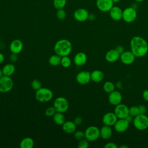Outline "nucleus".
Masks as SVG:
<instances>
[{
  "mask_svg": "<svg viewBox=\"0 0 148 148\" xmlns=\"http://www.w3.org/2000/svg\"><path fill=\"white\" fill-rule=\"evenodd\" d=\"M131 51L136 57H144L148 52V43L141 36H135L130 41Z\"/></svg>",
  "mask_w": 148,
  "mask_h": 148,
  "instance_id": "nucleus-1",
  "label": "nucleus"
},
{
  "mask_svg": "<svg viewBox=\"0 0 148 148\" xmlns=\"http://www.w3.org/2000/svg\"><path fill=\"white\" fill-rule=\"evenodd\" d=\"M72 50V43L68 39H60L56 42L54 46L55 53L61 57L69 56L71 53Z\"/></svg>",
  "mask_w": 148,
  "mask_h": 148,
  "instance_id": "nucleus-2",
  "label": "nucleus"
},
{
  "mask_svg": "<svg viewBox=\"0 0 148 148\" xmlns=\"http://www.w3.org/2000/svg\"><path fill=\"white\" fill-rule=\"evenodd\" d=\"M53 92L52 91L46 87H41L35 92L36 99L42 103L47 102L52 99Z\"/></svg>",
  "mask_w": 148,
  "mask_h": 148,
  "instance_id": "nucleus-3",
  "label": "nucleus"
},
{
  "mask_svg": "<svg viewBox=\"0 0 148 148\" xmlns=\"http://www.w3.org/2000/svg\"><path fill=\"white\" fill-rule=\"evenodd\" d=\"M133 124L139 131H143L148 128V117L145 114H139L134 117Z\"/></svg>",
  "mask_w": 148,
  "mask_h": 148,
  "instance_id": "nucleus-4",
  "label": "nucleus"
},
{
  "mask_svg": "<svg viewBox=\"0 0 148 148\" xmlns=\"http://www.w3.org/2000/svg\"><path fill=\"white\" fill-rule=\"evenodd\" d=\"M53 106L54 107L56 112L65 113L69 109L68 101L63 97H58L54 99Z\"/></svg>",
  "mask_w": 148,
  "mask_h": 148,
  "instance_id": "nucleus-5",
  "label": "nucleus"
},
{
  "mask_svg": "<svg viewBox=\"0 0 148 148\" xmlns=\"http://www.w3.org/2000/svg\"><path fill=\"white\" fill-rule=\"evenodd\" d=\"M14 86V82L10 76L3 75L0 77V92L6 93L10 91Z\"/></svg>",
  "mask_w": 148,
  "mask_h": 148,
  "instance_id": "nucleus-6",
  "label": "nucleus"
},
{
  "mask_svg": "<svg viewBox=\"0 0 148 148\" xmlns=\"http://www.w3.org/2000/svg\"><path fill=\"white\" fill-rule=\"evenodd\" d=\"M84 135L87 140L90 142L95 141L100 137V129L96 126H89L86 129Z\"/></svg>",
  "mask_w": 148,
  "mask_h": 148,
  "instance_id": "nucleus-7",
  "label": "nucleus"
},
{
  "mask_svg": "<svg viewBox=\"0 0 148 148\" xmlns=\"http://www.w3.org/2000/svg\"><path fill=\"white\" fill-rule=\"evenodd\" d=\"M137 17L136 9L133 7H127L123 10L122 19L127 23L134 22Z\"/></svg>",
  "mask_w": 148,
  "mask_h": 148,
  "instance_id": "nucleus-8",
  "label": "nucleus"
},
{
  "mask_svg": "<svg viewBox=\"0 0 148 148\" xmlns=\"http://www.w3.org/2000/svg\"><path fill=\"white\" fill-rule=\"evenodd\" d=\"M114 113L118 119H125L129 115V108L127 105L120 103L115 106Z\"/></svg>",
  "mask_w": 148,
  "mask_h": 148,
  "instance_id": "nucleus-9",
  "label": "nucleus"
},
{
  "mask_svg": "<svg viewBox=\"0 0 148 148\" xmlns=\"http://www.w3.org/2000/svg\"><path fill=\"white\" fill-rule=\"evenodd\" d=\"M114 2L112 0H97L96 6L97 8L101 12H107L114 6Z\"/></svg>",
  "mask_w": 148,
  "mask_h": 148,
  "instance_id": "nucleus-10",
  "label": "nucleus"
},
{
  "mask_svg": "<svg viewBox=\"0 0 148 148\" xmlns=\"http://www.w3.org/2000/svg\"><path fill=\"white\" fill-rule=\"evenodd\" d=\"M76 82L81 85H86L91 80V73L88 71H83L79 72L76 76Z\"/></svg>",
  "mask_w": 148,
  "mask_h": 148,
  "instance_id": "nucleus-11",
  "label": "nucleus"
},
{
  "mask_svg": "<svg viewBox=\"0 0 148 148\" xmlns=\"http://www.w3.org/2000/svg\"><path fill=\"white\" fill-rule=\"evenodd\" d=\"M88 12L84 8H79L73 13L74 18L79 22H84L88 18Z\"/></svg>",
  "mask_w": 148,
  "mask_h": 148,
  "instance_id": "nucleus-12",
  "label": "nucleus"
},
{
  "mask_svg": "<svg viewBox=\"0 0 148 148\" xmlns=\"http://www.w3.org/2000/svg\"><path fill=\"white\" fill-rule=\"evenodd\" d=\"M117 117L114 112H108L102 117V122L104 125L108 126H113L117 120Z\"/></svg>",
  "mask_w": 148,
  "mask_h": 148,
  "instance_id": "nucleus-13",
  "label": "nucleus"
},
{
  "mask_svg": "<svg viewBox=\"0 0 148 148\" xmlns=\"http://www.w3.org/2000/svg\"><path fill=\"white\" fill-rule=\"evenodd\" d=\"M135 56L131 51H124L120 54V60L125 65L132 64L135 59Z\"/></svg>",
  "mask_w": 148,
  "mask_h": 148,
  "instance_id": "nucleus-14",
  "label": "nucleus"
},
{
  "mask_svg": "<svg viewBox=\"0 0 148 148\" xmlns=\"http://www.w3.org/2000/svg\"><path fill=\"white\" fill-rule=\"evenodd\" d=\"M129 125L130 123L125 119H118L113 126L117 132H124L128 130Z\"/></svg>",
  "mask_w": 148,
  "mask_h": 148,
  "instance_id": "nucleus-15",
  "label": "nucleus"
},
{
  "mask_svg": "<svg viewBox=\"0 0 148 148\" xmlns=\"http://www.w3.org/2000/svg\"><path fill=\"white\" fill-rule=\"evenodd\" d=\"M108 101L110 104L116 106L121 103L122 101V95L119 91L114 90L113 91L109 93Z\"/></svg>",
  "mask_w": 148,
  "mask_h": 148,
  "instance_id": "nucleus-16",
  "label": "nucleus"
},
{
  "mask_svg": "<svg viewBox=\"0 0 148 148\" xmlns=\"http://www.w3.org/2000/svg\"><path fill=\"white\" fill-rule=\"evenodd\" d=\"M23 49V43L20 39H14L9 45V50L12 53L19 54Z\"/></svg>",
  "mask_w": 148,
  "mask_h": 148,
  "instance_id": "nucleus-17",
  "label": "nucleus"
},
{
  "mask_svg": "<svg viewBox=\"0 0 148 148\" xmlns=\"http://www.w3.org/2000/svg\"><path fill=\"white\" fill-rule=\"evenodd\" d=\"M109 12L110 17L114 21H119L123 18V10L117 6H113Z\"/></svg>",
  "mask_w": 148,
  "mask_h": 148,
  "instance_id": "nucleus-18",
  "label": "nucleus"
},
{
  "mask_svg": "<svg viewBox=\"0 0 148 148\" xmlns=\"http://www.w3.org/2000/svg\"><path fill=\"white\" fill-rule=\"evenodd\" d=\"M87 60V55L83 52H79L75 54L73 58L74 64L76 66H83L84 65Z\"/></svg>",
  "mask_w": 148,
  "mask_h": 148,
  "instance_id": "nucleus-19",
  "label": "nucleus"
},
{
  "mask_svg": "<svg viewBox=\"0 0 148 148\" xmlns=\"http://www.w3.org/2000/svg\"><path fill=\"white\" fill-rule=\"evenodd\" d=\"M120 54L114 49H111L109 50L106 53L105 59L108 62L113 63L117 61L120 58Z\"/></svg>",
  "mask_w": 148,
  "mask_h": 148,
  "instance_id": "nucleus-20",
  "label": "nucleus"
},
{
  "mask_svg": "<svg viewBox=\"0 0 148 148\" xmlns=\"http://www.w3.org/2000/svg\"><path fill=\"white\" fill-rule=\"evenodd\" d=\"M76 125L73 121H65V123L62 125V130L66 134L74 133L76 129Z\"/></svg>",
  "mask_w": 148,
  "mask_h": 148,
  "instance_id": "nucleus-21",
  "label": "nucleus"
},
{
  "mask_svg": "<svg viewBox=\"0 0 148 148\" xmlns=\"http://www.w3.org/2000/svg\"><path fill=\"white\" fill-rule=\"evenodd\" d=\"M112 135V130L110 126L104 125L100 129V136L104 140L109 139Z\"/></svg>",
  "mask_w": 148,
  "mask_h": 148,
  "instance_id": "nucleus-22",
  "label": "nucleus"
},
{
  "mask_svg": "<svg viewBox=\"0 0 148 148\" xmlns=\"http://www.w3.org/2000/svg\"><path fill=\"white\" fill-rule=\"evenodd\" d=\"M104 74L100 70H94L91 73V80L95 83H99L103 80Z\"/></svg>",
  "mask_w": 148,
  "mask_h": 148,
  "instance_id": "nucleus-23",
  "label": "nucleus"
},
{
  "mask_svg": "<svg viewBox=\"0 0 148 148\" xmlns=\"http://www.w3.org/2000/svg\"><path fill=\"white\" fill-rule=\"evenodd\" d=\"M2 69V72H3V75L10 77L15 72L16 67H15V66L13 64L9 63V64H5L3 66Z\"/></svg>",
  "mask_w": 148,
  "mask_h": 148,
  "instance_id": "nucleus-24",
  "label": "nucleus"
},
{
  "mask_svg": "<svg viewBox=\"0 0 148 148\" xmlns=\"http://www.w3.org/2000/svg\"><path fill=\"white\" fill-rule=\"evenodd\" d=\"M34 146V140L31 137H25L22 139L20 143L21 148H32Z\"/></svg>",
  "mask_w": 148,
  "mask_h": 148,
  "instance_id": "nucleus-25",
  "label": "nucleus"
},
{
  "mask_svg": "<svg viewBox=\"0 0 148 148\" xmlns=\"http://www.w3.org/2000/svg\"><path fill=\"white\" fill-rule=\"evenodd\" d=\"M53 121L59 125H62L65 121V118L63 113L56 112L53 116Z\"/></svg>",
  "mask_w": 148,
  "mask_h": 148,
  "instance_id": "nucleus-26",
  "label": "nucleus"
},
{
  "mask_svg": "<svg viewBox=\"0 0 148 148\" xmlns=\"http://www.w3.org/2000/svg\"><path fill=\"white\" fill-rule=\"evenodd\" d=\"M61 57L57 54L51 55L49 58V63L53 66H56L61 64Z\"/></svg>",
  "mask_w": 148,
  "mask_h": 148,
  "instance_id": "nucleus-27",
  "label": "nucleus"
},
{
  "mask_svg": "<svg viewBox=\"0 0 148 148\" xmlns=\"http://www.w3.org/2000/svg\"><path fill=\"white\" fill-rule=\"evenodd\" d=\"M103 88L104 91L106 92L109 94L114 90L115 86L113 82L108 81L104 83V84L103 86Z\"/></svg>",
  "mask_w": 148,
  "mask_h": 148,
  "instance_id": "nucleus-28",
  "label": "nucleus"
},
{
  "mask_svg": "<svg viewBox=\"0 0 148 148\" xmlns=\"http://www.w3.org/2000/svg\"><path fill=\"white\" fill-rule=\"evenodd\" d=\"M71 63H72L71 60L68 57V56L61 57V64L60 65H61V66L63 68H69L71 65Z\"/></svg>",
  "mask_w": 148,
  "mask_h": 148,
  "instance_id": "nucleus-29",
  "label": "nucleus"
},
{
  "mask_svg": "<svg viewBox=\"0 0 148 148\" xmlns=\"http://www.w3.org/2000/svg\"><path fill=\"white\" fill-rule=\"evenodd\" d=\"M66 4V0H53V5L57 9H64Z\"/></svg>",
  "mask_w": 148,
  "mask_h": 148,
  "instance_id": "nucleus-30",
  "label": "nucleus"
},
{
  "mask_svg": "<svg viewBox=\"0 0 148 148\" xmlns=\"http://www.w3.org/2000/svg\"><path fill=\"white\" fill-rule=\"evenodd\" d=\"M31 86L33 90L37 91L38 90L42 87V83L40 80H39L37 79H35L31 82Z\"/></svg>",
  "mask_w": 148,
  "mask_h": 148,
  "instance_id": "nucleus-31",
  "label": "nucleus"
},
{
  "mask_svg": "<svg viewBox=\"0 0 148 148\" xmlns=\"http://www.w3.org/2000/svg\"><path fill=\"white\" fill-rule=\"evenodd\" d=\"M139 110L138 106H132L129 108V115L133 117L139 114Z\"/></svg>",
  "mask_w": 148,
  "mask_h": 148,
  "instance_id": "nucleus-32",
  "label": "nucleus"
},
{
  "mask_svg": "<svg viewBox=\"0 0 148 148\" xmlns=\"http://www.w3.org/2000/svg\"><path fill=\"white\" fill-rule=\"evenodd\" d=\"M66 16V12L64 9H57V11L56 12V16L57 18L59 20H64Z\"/></svg>",
  "mask_w": 148,
  "mask_h": 148,
  "instance_id": "nucleus-33",
  "label": "nucleus"
},
{
  "mask_svg": "<svg viewBox=\"0 0 148 148\" xmlns=\"http://www.w3.org/2000/svg\"><path fill=\"white\" fill-rule=\"evenodd\" d=\"M88 146V140H87L85 138L79 140L77 144V147L79 148H87Z\"/></svg>",
  "mask_w": 148,
  "mask_h": 148,
  "instance_id": "nucleus-34",
  "label": "nucleus"
},
{
  "mask_svg": "<svg viewBox=\"0 0 148 148\" xmlns=\"http://www.w3.org/2000/svg\"><path fill=\"white\" fill-rule=\"evenodd\" d=\"M56 110L54 108V106H50L48 107L46 110H45V114L47 117H53V115L56 113Z\"/></svg>",
  "mask_w": 148,
  "mask_h": 148,
  "instance_id": "nucleus-35",
  "label": "nucleus"
},
{
  "mask_svg": "<svg viewBox=\"0 0 148 148\" xmlns=\"http://www.w3.org/2000/svg\"><path fill=\"white\" fill-rule=\"evenodd\" d=\"M74 138L77 140H80L84 138V132L82 131H75V132H74Z\"/></svg>",
  "mask_w": 148,
  "mask_h": 148,
  "instance_id": "nucleus-36",
  "label": "nucleus"
},
{
  "mask_svg": "<svg viewBox=\"0 0 148 148\" xmlns=\"http://www.w3.org/2000/svg\"><path fill=\"white\" fill-rule=\"evenodd\" d=\"M105 148H117L118 146L117 145L114 143V142H108L107 143L105 146H104Z\"/></svg>",
  "mask_w": 148,
  "mask_h": 148,
  "instance_id": "nucleus-37",
  "label": "nucleus"
},
{
  "mask_svg": "<svg viewBox=\"0 0 148 148\" xmlns=\"http://www.w3.org/2000/svg\"><path fill=\"white\" fill-rule=\"evenodd\" d=\"M138 106L139 110V113L140 114H145L146 113V108L143 105H140Z\"/></svg>",
  "mask_w": 148,
  "mask_h": 148,
  "instance_id": "nucleus-38",
  "label": "nucleus"
},
{
  "mask_svg": "<svg viewBox=\"0 0 148 148\" xmlns=\"http://www.w3.org/2000/svg\"><path fill=\"white\" fill-rule=\"evenodd\" d=\"M10 60L12 62H15L17 61V59H18V57H17V54H14V53H12L9 57Z\"/></svg>",
  "mask_w": 148,
  "mask_h": 148,
  "instance_id": "nucleus-39",
  "label": "nucleus"
},
{
  "mask_svg": "<svg viewBox=\"0 0 148 148\" xmlns=\"http://www.w3.org/2000/svg\"><path fill=\"white\" fill-rule=\"evenodd\" d=\"M73 122L75 123V124L76 125H80V124H82V122H83V119L82 117H76L75 119Z\"/></svg>",
  "mask_w": 148,
  "mask_h": 148,
  "instance_id": "nucleus-40",
  "label": "nucleus"
},
{
  "mask_svg": "<svg viewBox=\"0 0 148 148\" xmlns=\"http://www.w3.org/2000/svg\"><path fill=\"white\" fill-rule=\"evenodd\" d=\"M142 97L145 101L148 102V90H145L143 91Z\"/></svg>",
  "mask_w": 148,
  "mask_h": 148,
  "instance_id": "nucleus-41",
  "label": "nucleus"
},
{
  "mask_svg": "<svg viewBox=\"0 0 148 148\" xmlns=\"http://www.w3.org/2000/svg\"><path fill=\"white\" fill-rule=\"evenodd\" d=\"M118 52H119V53L120 54H122L125 50H124V47L123 46H120V45H119V46H117L116 47V49H115Z\"/></svg>",
  "mask_w": 148,
  "mask_h": 148,
  "instance_id": "nucleus-42",
  "label": "nucleus"
},
{
  "mask_svg": "<svg viewBox=\"0 0 148 148\" xmlns=\"http://www.w3.org/2000/svg\"><path fill=\"white\" fill-rule=\"evenodd\" d=\"M130 124L131 123H132V122H133V120H134V117H132L131 116H130V115H128L125 119Z\"/></svg>",
  "mask_w": 148,
  "mask_h": 148,
  "instance_id": "nucleus-43",
  "label": "nucleus"
},
{
  "mask_svg": "<svg viewBox=\"0 0 148 148\" xmlns=\"http://www.w3.org/2000/svg\"><path fill=\"white\" fill-rule=\"evenodd\" d=\"M5 60V56L3 54L0 52V64H2Z\"/></svg>",
  "mask_w": 148,
  "mask_h": 148,
  "instance_id": "nucleus-44",
  "label": "nucleus"
},
{
  "mask_svg": "<svg viewBox=\"0 0 148 148\" xmlns=\"http://www.w3.org/2000/svg\"><path fill=\"white\" fill-rule=\"evenodd\" d=\"M88 19H89L91 21H93V20H94L95 19V16L94 14H89L88 18Z\"/></svg>",
  "mask_w": 148,
  "mask_h": 148,
  "instance_id": "nucleus-45",
  "label": "nucleus"
},
{
  "mask_svg": "<svg viewBox=\"0 0 148 148\" xmlns=\"http://www.w3.org/2000/svg\"><path fill=\"white\" fill-rule=\"evenodd\" d=\"M3 75V72H2V69L1 68H0V77H2Z\"/></svg>",
  "mask_w": 148,
  "mask_h": 148,
  "instance_id": "nucleus-46",
  "label": "nucleus"
},
{
  "mask_svg": "<svg viewBox=\"0 0 148 148\" xmlns=\"http://www.w3.org/2000/svg\"><path fill=\"white\" fill-rule=\"evenodd\" d=\"M120 148H128V147L127 146H126V145H121V146H120Z\"/></svg>",
  "mask_w": 148,
  "mask_h": 148,
  "instance_id": "nucleus-47",
  "label": "nucleus"
},
{
  "mask_svg": "<svg viewBox=\"0 0 148 148\" xmlns=\"http://www.w3.org/2000/svg\"><path fill=\"white\" fill-rule=\"evenodd\" d=\"M112 1H113L114 3H117V2H119V1H120L121 0H112Z\"/></svg>",
  "mask_w": 148,
  "mask_h": 148,
  "instance_id": "nucleus-48",
  "label": "nucleus"
},
{
  "mask_svg": "<svg viewBox=\"0 0 148 148\" xmlns=\"http://www.w3.org/2000/svg\"><path fill=\"white\" fill-rule=\"evenodd\" d=\"M135 1H136V2H142V1H143L144 0H135Z\"/></svg>",
  "mask_w": 148,
  "mask_h": 148,
  "instance_id": "nucleus-49",
  "label": "nucleus"
}]
</instances>
